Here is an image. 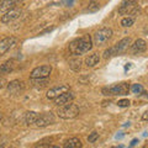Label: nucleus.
I'll return each instance as SVG.
<instances>
[{
  "instance_id": "obj_26",
  "label": "nucleus",
  "mask_w": 148,
  "mask_h": 148,
  "mask_svg": "<svg viewBox=\"0 0 148 148\" xmlns=\"http://www.w3.org/2000/svg\"><path fill=\"white\" fill-rule=\"evenodd\" d=\"M130 104H131V101H130L128 99H121L117 101V105L120 106V108H128Z\"/></svg>"
},
{
  "instance_id": "obj_16",
  "label": "nucleus",
  "mask_w": 148,
  "mask_h": 148,
  "mask_svg": "<svg viewBox=\"0 0 148 148\" xmlns=\"http://www.w3.org/2000/svg\"><path fill=\"white\" fill-rule=\"evenodd\" d=\"M18 1H22V0H1L0 1V12H8L11 9H15Z\"/></svg>"
},
{
  "instance_id": "obj_17",
  "label": "nucleus",
  "mask_w": 148,
  "mask_h": 148,
  "mask_svg": "<svg viewBox=\"0 0 148 148\" xmlns=\"http://www.w3.org/2000/svg\"><path fill=\"white\" fill-rule=\"evenodd\" d=\"M99 62H100V56L98 53H92L85 58V64L88 68H94L96 64H99Z\"/></svg>"
},
{
  "instance_id": "obj_27",
  "label": "nucleus",
  "mask_w": 148,
  "mask_h": 148,
  "mask_svg": "<svg viewBox=\"0 0 148 148\" xmlns=\"http://www.w3.org/2000/svg\"><path fill=\"white\" fill-rule=\"evenodd\" d=\"M8 85V83H6V80L4 79V78L0 75V89H3V88H5Z\"/></svg>"
},
{
  "instance_id": "obj_13",
  "label": "nucleus",
  "mask_w": 148,
  "mask_h": 148,
  "mask_svg": "<svg viewBox=\"0 0 148 148\" xmlns=\"http://www.w3.org/2000/svg\"><path fill=\"white\" fill-rule=\"evenodd\" d=\"M16 38L15 37H5V38H3V40H0V56H3V54H5L9 49H11L14 46H15L16 43Z\"/></svg>"
},
{
  "instance_id": "obj_28",
  "label": "nucleus",
  "mask_w": 148,
  "mask_h": 148,
  "mask_svg": "<svg viewBox=\"0 0 148 148\" xmlns=\"http://www.w3.org/2000/svg\"><path fill=\"white\" fill-rule=\"evenodd\" d=\"M36 148H49V145H48V143H40V145L37 146Z\"/></svg>"
},
{
  "instance_id": "obj_1",
  "label": "nucleus",
  "mask_w": 148,
  "mask_h": 148,
  "mask_svg": "<svg viewBox=\"0 0 148 148\" xmlns=\"http://www.w3.org/2000/svg\"><path fill=\"white\" fill-rule=\"evenodd\" d=\"M92 38L89 35H84L82 37L73 40L69 43V52L73 56H82L84 53H88L92 48Z\"/></svg>"
},
{
  "instance_id": "obj_22",
  "label": "nucleus",
  "mask_w": 148,
  "mask_h": 148,
  "mask_svg": "<svg viewBox=\"0 0 148 148\" xmlns=\"http://www.w3.org/2000/svg\"><path fill=\"white\" fill-rule=\"evenodd\" d=\"M99 9H100V4L98 1H95V0H91V1L89 3V6L86 8V11L95 12V11H98Z\"/></svg>"
},
{
  "instance_id": "obj_19",
  "label": "nucleus",
  "mask_w": 148,
  "mask_h": 148,
  "mask_svg": "<svg viewBox=\"0 0 148 148\" xmlns=\"http://www.w3.org/2000/svg\"><path fill=\"white\" fill-rule=\"evenodd\" d=\"M37 117H38V112H36V111H27L25 115V122L29 125V126L35 125Z\"/></svg>"
},
{
  "instance_id": "obj_20",
  "label": "nucleus",
  "mask_w": 148,
  "mask_h": 148,
  "mask_svg": "<svg viewBox=\"0 0 148 148\" xmlns=\"http://www.w3.org/2000/svg\"><path fill=\"white\" fill-rule=\"evenodd\" d=\"M31 83L32 85L35 88H40V89H42L45 88L46 85L48 84V78H38V79H31Z\"/></svg>"
},
{
  "instance_id": "obj_8",
  "label": "nucleus",
  "mask_w": 148,
  "mask_h": 148,
  "mask_svg": "<svg viewBox=\"0 0 148 148\" xmlns=\"http://www.w3.org/2000/svg\"><path fill=\"white\" fill-rule=\"evenodd\" d=\"M131 42H132L131 37H125V38H122L121 41H119L116 45L111 47V49H112V54L117 56V54H121L123 52H126V49L128 48V46L131 45Z\"/></svg>"
},
{
  "instance_id": "obj_4",
  "label": "nucleus",
  "mask_w": 148,
  "mask_h": 148,
  "mask_svg": "<svg viewBox=\"0 0 148 148\" xmlns=\"http://www.w3.org/2000/svg\"><path fill=\"white\" fill-rule=\"evenodd\" d=\"M57 115L63 120H71V119H74L79 115V108H78L75 104L71 103L68 105H64V106L58 108Z\"/></svg>"
},
{
  "instance_id": "obj_31",
  "label": "nucleus",
  "mask_w": 148,
  "mask_h": 148,
  "mask_svg": "<svg viewBox=\"0 0 148 148\" xmlns=\"http://www.w3.org/2000/svg\"><path fill=\"white\" fill-rule=\"evenodd\" d=\"M1 120H3V114L0 112V121H1Z\"/></svg>"
},
{
  "instance_id": "obj_14",
  "label": "nucleus",
  "mask_w": 148,
  "mask_h": 148,
  "mask_svg": "<svg viewBox=\"0 0 148 148\" xmlns=\"http://www.w3.org/2000/svg\"><path fill=\"white\" fill-rule=\"evenodd\" d=\"M146 49H147V43H146V41L142 38L136 40L135 42H133V45L131 46V51L133 54H141L145 52Z\"/></svg>"
},
{
  "instance_id": "obj_6",
  "label": "nucleus",
  "mask_w": 148,
  "mask_h": 148,
  "mask_svg": "<svg viewBox=\"0 0 148 148\" xmlns=\"http://www.w3.org/2000/svg\"><path fill=\"white\" fill-rule=\"evenodd\" d=\"M56 122V117L52 112H42V114H38V117L36 120V126L37 127H47L51 126Z\"/></svg>"
},
{
  "instance_id": "obj_12",
  "label": "nucleus",
  "mask_w": 148,
  "mask_h": 148,
  "mask_svg": "<svg viewBox=\"0 0 148 148\" xmlns=\"http://www.w3.org/2000/svg\"><path fill=\"white\" fill-rule=\"evenodd\" d=\"M73 100H74V92L69 90V91H67V92H64V94L59 95L58 98H56L53 101H54V104L57 105L58 108H61V106L71 104Z\"/></svg>"
},
{
  "instance_id": "obj_2",
  "label": "nucleus",
  "mask_w": 148,
  "mask_h": 148,
  "mask_svg": "<svg viewBox=\"0 0 148 148\" xmlns=\"http://www.w3.org/2000/svg\"><path fill=\"white\" fill-rule=\"evenodd\" d=\"M112 37V30L110 27H101L94 34L92 37V43H94L96 47H103L106 43L109 42Z\"/></svg>"
},
{
  "instance_id": "obj_33",
  "label": "nucleus",
  "mask_w": 148,
  "mask_h": 148,
  "mask_svg": "<svg viewBox=\"0 0 148 148\" xmlns=\"http://www.w3.org/2000/svg\"><path fill=\"white\" fill-rule=\"evenodd\" d=\"M9 148H14V147H9Z\"/></svg>"
},
{
  "instance_id": "obj_23",
  "label": "nucleus",
  "mask_w": 148,
  "mask_h": 148,
  "mask_svg": "<svg viewBox=\"0 0 148 148\" xmlns=\"http://www.w3.org/2000/svg\"><path fill=\"white\" fill-rule=\"evenodd\" d=\"M133 22H135V18L131 17V16H127V17H123L121 20V26L123 27H130L133 25Z\"/></svg>"
},
{
  "instance_id": "obj_32",
  "label": "nucleus",
  "mask_w": 148,
  "mask_h": 148,
  "mask_svg": "<svg viewBox=\"0 0 148 148\" xmlns=\"http://www.w3.org/2000/svg\"><path fill=\"white\" fill-rule=\"evenodd\" d=\"M52 148H59V147H58V146H54V147H52Z\"/></svg>"
},
{
  "instance_id": "obj_15",
  "label": "nucleus",
  "mask_w": 148,
  "mask_h": 148,
  "mask_svg": "<svg viewBox=\"0 0 148 148\" xmlns=\"http://www.w3.org/2000/svg\"><path fill=\"white\" fill-rule=\"evenodd\" d=\"M15 69V61L14 59H9L5 63H3L0 66V75H6V74H10L14 72Z\"/></svg>"
},
{
  "instance_id": "obj_3",
  "label": "nucleus",
  "mask_w": 148,
  "mask_h": 148,
  "mask_svg": "<svg viewBox=\"0 0 148 148\" xmlns=\"http://www.w3.org/2000/svg\"><path fill=\"white\" fill-rule=\"evenodd\" d=\"M103 94L105 96H116V95H127L128 91H130V85L128 83H117V84H114V85H110V86H106L103 88Z\"/></svg>"
},
{
  "instance_id": "obj_21",
  "label": "nucleus",
  "mask_w": 148,
  "mask_h": 148,
  "mask_svg": "<svg viewBox=\"0 0 148 148\" xmlns=\"http://www.w3.org/2000/svg\"><path fill=\"white\" fill-rule=\"evenodd\" d=\"M69 67H71V69L74 72H79L82 68V61L80 59H73V61H71V63H69Z\"/></svg>"
},
{
  "instance_id": "obj_5",
  "label": "nucleus",
  "mask_w": 148,
  "mask_h": 148,
  "mask_svg": "<svg viewBox=\"0 0 148 148\" xmlns=\"http://www.w3.org/2000/svg\"><path fill=\"white\" fill-rule=\"evenodd\" d=\"M138 0H122L119 6V14L121 15H135L138 11Z\"/></svg>"
},
{
  "instance_id": "obj_7",
  "label": "nucleus",
  "mask_w": 148,
  "mask_h": 148,
  "mask_svg": "<svg viewBox=\"0 0 148 148\" xmlns=\"http://www.w3.org/2000/svg\"><path fill=\"white\" fill-rule=\"evenodd\" d=\"M51 72H52V67L48 66V64H45V66H40V67H36L35 69H32V72L30 74V78L31 79L48 78Z\"/></svg>"
},
{
  "instance_id": "obj_24",
  "label": "nucleus",
  "mask_w": 148,
  "mask_h": 148,
  "mask_svg": "<svg viewBox=\"0 0 148 148\" xmlns=\"http://www.w3.org/2000/svg\"><path fill=\"white\" fill-rule=\"evenodd\" d=\"M135 94H142L143 91H145V89H143V86L141 84H133L131 88H130Z\"/></svg>"
},
{
  "instance_id": "obj_29",
  "label": "nucleus",
  "mask_w": 148,
  "mask_h": 148,
  "mask_svg": "<svg viewBox=\"0 0 148 148\" xmlns=\"http://www.w3.org/2000/svg\"><path fill=\"white\" fill-rule=\"evenodd\" d=\"M142 120H143V121H147V120H148V111H146V112L142 115Z\"/></svg>"
},
{
  "instance_id": "obj_10",
  "label": "nucleus",
  "mask_w": 148,
  "mask_h": 148,
  "mask_svg": "<svg viewBox=\"0 0 148 148\" xmlns=\"http://www.w3.org/2000/svg\"><path fill=\"white\" fill-rule=\"evenodd\" d=\"M25 88H26L25 83L22 80H12L10 83H8V85H6L8 91L10 92V94H12V95L20 94V92H22L25 90Z\"/></svg>"
},
{
  "instance_id": "obj_9",
  "label": "nucleus",
  "mask_w": 148,
  "mask_h": 148,
  "mask_svg": "<svg viewBox=\"0 0 148 148\" xmlns=\"http://www.w3.org/2000/svg\"><path fill=\"white\" fill-rule=\"evenodd\" d=\"M69 90H71V89H69L68 85L61 84V85H57V86L51 88V89L47 91L46 96H47V99H49V100H54L56 98H58L59 95H62V94H64V92H67Z\"/></svg>"
},
{
  "instance_id": "obj_25",
  "label": "nucleus",
  "mask_w": 148,
  "mask_h": 148,
  "mask_svg": "<svg viewBox=\"0 0 148 148\" xmlns=\"http://www.w3.org/2000/svg\"><path fill=\"white\" fill-rule=\"evenodd\" d=\"M98 138H99V133L95 132V131H92L90 135L88 136V142H89V143H94L96 140H98Z\"/></svg>"
},
{
  "instance_id": "obj_18",
  "label": "nucleus",
  "mask_w": 148,
  "mask_h": 148,
  "mask_svg": "<svg viewBox=\"0 0 148 148\" xmlns=\"http://www.w3.org/2000/svg\"><path fill=\"white\" fill-rule=\"evenodd\" d=\"M63 148H82V141L78 137H72L66 141Z\"/></svg>"
},
{
  "instance_id": "obj_11",
  "label": "nucleus",
  "mask_w": 148,
  "mask_h": 148,
  "mask_svg": "<svg viewBox=\"0 0 148 148\" xmlns=\"http://www.w3.org/2000/svg\"><path fill=\"white\" fill-rule=\"evenodd\" d=\"M21 14H22V10H21V9H18V8L11 9L10 11L5 12V14H4V15L1 16V22H3V24H10V22L15 21L16 18L20 17V16H21Z\"/></svg>"
},
{
  "instance_id": "obj_30",
  "label": "nucleus",
  "mask_w": 148,
  "mask_h": 148,
  "mask_svg": "<svg viewBox=\"0 0 148 148\" xmlns=\"http://www.w3.org/2000/svg\"><path fill=\"white\" fill-rule=\"evenodd\" d=\"M136 143H137V140H133V141L131 142V146H135V145H136Z\"/></svg>"
}]
</instances>
